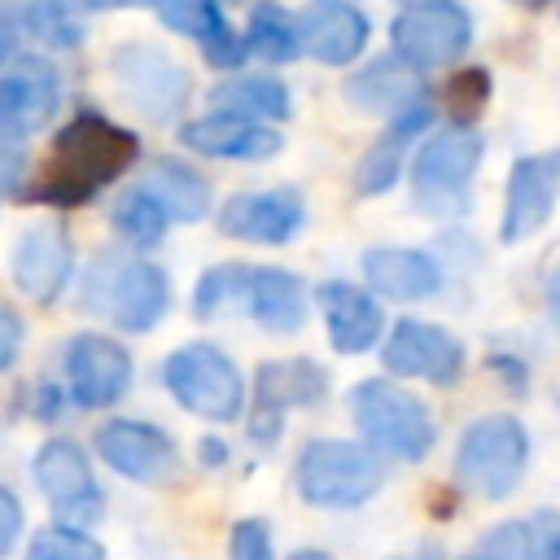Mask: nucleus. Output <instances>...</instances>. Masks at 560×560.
Wrapping results in <instances>:
<instances>
[{"mask_svg":"<svg viewBox=\"0 0 560 560\" xmlns=\"http://www.w3.org/2000/svg\"><path fill=\"white\" fill-rule=\"evenodd\" d=\"M109 228L127 241L131 254H149L162 245L166 228H171V214L158 206V197L144 188V184H131L122 188V197L109 206Z\"/></svg>","mask_w":560,"mask_h":560,"instance_id":"29","label":"nucleus"},{"mask_svg":"<svg viewBox=\"0 0 560 560\" xmlns=\"http://www.w3.org/2000/svg\"><path fill=\"white\" fill-rule=\"evenodd\" d=\"M197 48H201L206 66H214V70H223V74L241 70V61H245V39H241V31L228 22V13H219V18L206 26V35L197 39Z\"/></svg>","mask_w":560,"mask_h":560,"instance_id":"36","label":"nucleus"},{"mask_svg":"<svg viewBox=\"0 0 560 560\" xmlns=\"http://www.w3.org/2000/svg\"><path fill=\"white\" fill-rule=\"evenodd\" d=\"M18 39H22V9L18 0H0V70L18 57Z\"/></svg>","mask_w":560,"mask_h":560,"instance_id":"42","label":"nucleus"},{"mask_svg":"<svg viewBox=\"0 0 560 560\" xmlns=\"http://www.w3.org/2000/svg\"><path fill=\"white\" fill-rule=\"evenodd\" d=\"M22 337H26L22 315H18L13 306L0 302V372H9V368L18 363V354H22Z\"/></svg>","mask_w":560,"mask_h":560,"instance_id":"40","label":"nucleus"},{"mask_svg":"<svg viewBox=\"0 0 560 560\" xmlns=\"http://www.w3.org/2000/svg\"><path fill=\"white\" fill-rule=\"evenodd\" d=\"M219 232L249 245H289L306 223V201L298 188H258V192H232L219 214Z\"/></svg>","mask_w":560,"mask_h":560,"instance_id":"18","label":"nucleus"},{"mask_svg":"<svg viewBox=\"0 0 560 560\" xmlns=\"http://www.w3.org/2000/svg\"><path fill=\"white\" fill-rule=\"evenodd\" d=\"M31 477H35V490L44 494V503L52 508L57 525L92 529L105 516V490L92 472L88 451L74 438H44L31 459Z\"/></svg>","mask_w":560,"mask_h":560,"instance_id":"11","label":"nucleus"},{"mask_svg":"<svg viewBox=\"0 0 560 560\" xmlns=\"http://www.w3.org/2000/svg\"><path fill=\"white\" fill-rule=\"evenodd\" d=\"M241 39H245V57H258L262 66H289V61L302 57L298 22L276 0H262V4L249 9V22H245Z\"/></svg>","mask_w":560,"mask_h":560,"instance_id":"28","label":"nucleus"},{"mask_svg":"<svg viewBox=\"0 0 560 560\" xmlns=\"http://www.w3.org/2000/svg\"><path fill=\"white\" fill-rule=\"evenodd\" d=\"M433 114H438V105L424 101V105L407 109L402 118H394V122L363 149V158L354 162V192H359V197H381V192L398 188V179H402V158H407V149H411L416 136H429V131H433Z\"/></svg>","mask_w":560,"mask_h":560,"instance_id":"25","label":"nucleus"},{"mask_svg":"<svg viewBox=\"0 0 560 560\" xmlns=\"http://www.w3.org/2000/svg\"><path fill=\"white\" fill-rule=\"evenodd\" d=\"M289 560H332V556L319 547H298V551H289Z\"/></svg>","mask_w":560,"mask_h":560,"instance_id":"48","label":"nucleus"},{"mask_svg":"<svg viewBox=\"0 0 560 560\" xmlns=\"http://www.w3.org/2000/svg\"><path fill=\"white\" fill-rule=\"evenodd\" d=\"M472 44V13L459 0H411L389 22V52L429 74L455 66Z\"/></svg>","mask_w":560,"mask_h":560,"instance_id":"9","label":"nucleus"},{"mask_svg":"<svg viewBox=\"0 0 560 560\" xmlns=\"http://www.w3.org/2000/svg\"><path fill=\"white\" fill-rule=\"evenodd\" d=\"M486 140L477 127H433L411 158V201L429 219H464L472 210V179Z\"/></svg>","mask_w":560,"mask_h":560,"instance_id":"6","label":"nucleus"},{"mask_svg":"<svg viewBox=\"0 0 560 560\" xmlns=\"http://www.w3.org/2000/svg\"><path fill=\"white\" fill-rule=\"evenodd\" d=\"M140 184L158 197V206L171 214V223H197V219H206L214 210L210 179L192 162H184V158H171V153L153 158L149 162V175Z\"/></svg>","mask_w":560,"mask_h":560,"instance_id":"27","label":"nucleus"},{"mask_svg":"<svg viewBox=\"0 0 560 560\" xmlns=\"http://www.w3.org/2000/svg\"><path fill=\"white\" fill-rule=\"evenodd\" d=\"M127 4H140V0H74V9H127Z\"/></svg>","mask_w":560,"mask_h":560,"instance_id":"47","label":"nucleus"},{"mask_svg":"<svg viewBox=\"0 0 560 560\" xmlns=\"http://www.w3.org/2000/svg\"><path fill=\"white\" fill-rule=\"evenodd\" d=\"M162 389L197 420L232 424L249 407V385L228 350L214 341H184L162 359Z\"/></svg>","mask_w":560,"mask_h":560,"instance_id":"7","label":"nucleus"},{"mask_svg":"<svg viewBox=\"0 0 560 560\" xmlns=\"http://www.w3.org/2000/svg\"><path fill=\"white\" fill-rule=\"evenodd\" d=\"M228 560H276L271 525L262 516H241L228 525Z\"/></svg>","mask_w":560,"mask_h":560,"instance_id":"37","label":"nucleus"},{"mask_svg":"<svg viewBox=\"0 0 560 560\" xmlns=\"http://www.w3.org/2000/svg\"><path fill=\"white\" fill-rule=\"evenodd\" d=\"M245 276H249V262H214L197 276L192 284V315L197 319H214L223 315L228 306H241V293H245Z\"/></svg>","mask_w":560,"mask_h":560,"instance_id":"32","label":"nucleus"},{"mask_svg":"<svg viewBox=\"0 0 560 560\" xmlns=\"http://www.w3.org/2000/svg\"><path fill=\"white\" fill-rule=\"evenodd\" d=\"M350 420L359 442L381 459L420 464L438 446V420L420 394L389 376H363L350 389Z\"/></svg>","mask_w":560,"mask_h":560,"instance_id":"3","label":"nucleus"},{"mask_svg":"<svg viewBox=\"0 0 560 560\" xmlns=\"http://www.w3.org/2000/svg\"><path fill=\"white\" fill-rule=\"evenodd\" d=\"M79 306L118 332H153L171 311V280L131 249H101L79 276Z\"/></svg>","mask_w":560,"mask_h":560,"instance_id":"2","label":"nucleus"},{"mask_svg":"<svg viewBox=\"0 0 560 560\" xmlns=\"http://www.w3.org/2000/svg\"><path fill=\"white\" fill-rule=\"evenodd\" d=\"M9 276L22 298H31L39 306L57 302L74 276V241H70L66 223L61 219L26 223L9 249Z\"/></svg>","mask_w":560,"mask_h":560,"instance_id":"15","label":"nucleus"},{"mask_svg":"<svg viewBox=\"0 0 560 560\" xmlns=\"http://www.w3.org/2000/svg\"><path fill=\"white\" fill-rule=\"evenodd\" d=\"M61 368H66V398L83 411H109L114 402L127 398L131 381H136V363L131 350L109 337V332H74L61 350Z\"/></svg>","mask_w":560,"mask_h":560,"instance_id":"14","label":"nucleus"},{"mask_svg":"<svg viewBox=\"0 0 560 560\" xmlns=\"http://www.w3.org/2000/svg\"><path fill=\"white\" fill-rule=\"evenodd\" d=\"M328 394V372L298 354V359H267L254 372V407H249V442L271 451L284 433V416L302 407H319Z\"/></svg>","mask_w":560,"mask_h":560,"instance_id":"13","label":"nucleus"},{"mask_svg":"<svg viewBox=\"0 0 560 560\" xmlns=\"http://www.w3.org/2000/svg\"><path fill=\"white\" fill-rule=\"evenodd\" d=\"M22 9V31L35 35L39 44L52 48H74L83 39V22L74 0H18Z\"/></svg>","mask_w":560,"mask_h":560,"instance_id":"31","label":"nucleus"},{"mask_svg":"<svg viewBox=\"0 0 560 560\" xmlns=\"http://www.w3.org/2000/svg\"><path fill=\"white\" fill-rule=\"evenodd\" d=\"M22 529H26V508L18 499V490L0 486V560H9L22 542Z\"/></svg>","mask_w":560,"mask_h":560,"instance_id":"39","label":"nucleus"},{"mask_svg":"<svg viewBox=\"0 0 560 560\" xmlns=\"http://www.w3.org/2000/svg\"><path fill=\"white\" fill-rule=\"evenodd\" d=\"M293 22L302 52L319 66H354L372 35V22L354 0H311Z\"/></svg>","mask_w":560,"mask_h":560,"instance_id":"19","label":"nucleus"},{"mask_svg":"<svg viewBox=\"0 0 560 560\" xmlns=\"http://www.w3.org/2000/svg\"><path fill=\"white\" fill-rule=\"evenodd\" d=\"M241 306L249 311V319L258 328L289 337V332H302V324L311 315V293L298 271L276 267V262H249Z\"/></svg>","mask_w":560,"mask_h":560,"instance_id":"22","label":"nucleus"},{"mask_svg":"<svg viewBox=\"0 0 560 560\" xmlns=\"http://www.w3.org/2000/svg\"><path fill=\"white\" fill-rule=\"evenodd\" d=\"M315 306L324 315V332H328V346L337 354H368L381 346L385 337V311L381 302L354 284V280H324L315 289Z\"/></svg>","mask_w":560,"mask_h":560,"instance_id":"21","label":"nucleus"},{"mask_svg":"<svg viewBox=\"0 0 560 560\" xmlns=\"http://www.w3.org/2000/svg\"><path fill=\"white\" fill-rule=\"evenodd\" d=\"M109 74L118 96L144 118V122H175L192 101V74L158 44L149 39H122L109 52Z\"/></svg>","mask_w":560,"mask_h":560,"instance_id":"8","label":"nucleus"},{"mask_svg":"<svg viewBox=\"0 0 560 560\" xmlns=\"http://www.w3.org/2000/svg\"><path fill=\"white\" fill-rule=\"evenodd\" d=\"M210 114H228V118H245V122H262L276 127L293 114V92L284 88V79L249 70V74H223L210 92Z\"/></svg>","mask_w":560,"mask_h":560,"instance_id":"26","label":"nucleus"},{"mask_svg":"<svg viewBox=\"0 0 560 560\" xmlns=\"http://www.w3.org/2000/svg\"><path fill=\"white\" fill-rule=\"evenodd\" d=\"M534 560H560V516H547V525H534Z\"/></svg>","mask_w":560,"mask_h":560,"instance_id":"43","label":"nucleus"},{"mask_svg":"<svg viewBox=\"0 0 560 560\" xmlns=\"http://www.w3.org/2000/svg\"><path fill=\"white\" fill-rule=\"evenodd\" d=\"M556 197H560V149L516 158L512 171H508V184H503L499 241H503V245L529 241V236L551 219Z\"/></svg>","mask_w":560,"mask_h":560,"instance_id":"17","label":"nucleus"},{"mask_svg":"<svg viewBox=\"0 0 560 560\" xmlns=\"http://www.w3.org/2000/svg\"><path fill=\"white\" fill-rule=\"evenodd\" d=\"M22 560H105V547L96 542L92 529H70V525H44L31 534Z\"/></svg>","mask_w":560,"mask_h":560,"instance_id":"33","label":"nucleus"},{"mask_svg":"<svg viewBox=\"0 0 560 560\" xmlns=\"http://www.w3.org/2000/svg\"><path fill=\"white\" fill-rule=\"evenodd\" d=\"M92 451L101 455V464L109 472H118L122 481L149 486V490H166V486H175L184 477L179 442L162 424H149V420L114 416V420L96 424Z\"/></svg>","mask_w":560,"mask_h":560,"instance_id":"10","label":"nucleus"},{"mask_svg":"<svg viewBox=\"0 0 560 560\" xmlns=\"http://www.w3.org/2000/svg\"><path fill=\"white\" fill-rule=\"evenodd\" d=\"M341 92H346V101L359 114H376V118H389V122L402 118L407 109L433 101L424 74L411 70L407 61H398L394 52H381V57L363 61L359 70H350L346 83H341Z\"/></svg>","mask_w":560,"mask_h":560,"instance_id":"20","label":"nucleus"},{"mask_svg":"<svg viewBox=\"0 0 560 560\" xmlns=\"http://www.w3.org/2000/svg\"><path fill=\"white\" fill-rule=\"evenodd\" d=\"M359 271H363V289L381 302H424L442 289V267L424 254V249H411V245H376L359 258Z\"/></svg>","mask_w":560,"mask_h":560,"instance_id":"23","label":"nucleus"},{"mask_svg":"<svg viewBox=\"0 0 560 560\" xmlns=\"http://www.w3.org/2000/svg\"><path fill=\"white\" fill-rule=\"evenodd\" d=\"M464 560H534V521H494Z\"/></svg>","mask_w":560,"mask_h":560,"instance_id":"34","label":"nucleus"},{"mask_svg":"<svg viewBox=\"0 0 560 560\" xmlns=\"http://www.w3.org/2000/svg\"><path fill=\"white\" fill-rule=\"evenodd\" d=\"M451 472L464 494H477L490 503L512 499L529 472V429L508 411L477 416L472 424H464L455 442Z\"/></svg>","mask_w":560,"mask_h":560,"instance_id":"5","label":"nucleus"},{"mask_svg":"<svg viewBox=\"0 0 560 560\" xmlns=\"http://www.w3.org/2000/svg\"><path fill=\"white\" fill-rule=\"evenodd\" d=\"M61 398H66V389L44 381V385L35 389V407H31V411H35V420H57V416H61Z\"/></svg>","mask_w":560,"mask_h":560,"instance_id":"45","label":"nucleus"},{"mask_svg":"<svg viewBox=\"0 0 560 560\" xmlns=\"http://www.w3.org/2000/svg\"><path fill=\"white\" fill-rule=\"evenodd\" d=\"M486 368L503 381V389H512L516 398H525L529 394V368L516 359V354H508V350H494L490 359H486Z\"/></svg>","mask_w":560,"mask_h":560,"instance_id":"41","label":"nucleus"},{"mask_svg":"<svg viewBox=\"0 0 560 560\" xmlns=\"http://www.w3.org/2000/svg\"><path fill=\"white\" fill-rule=\"evenodd\" d=\"M490 92H494V79L486 66H459L446 74L438 101H442V114H446V127H477V118L486 114L490 105Z\"/></svg>","mask_w":560,"mask_h":560,"instance_id":"30","label":"nucleus"},{"mask_svg":"<svg viewBox=\"0 0 560 560\" xmlns=\"http://www.w3.org/2000/svg\"><path fill=\"white\" fill-rule=\"evenodd\" d=\"M149 9L158 13V22H162L166 31L184 35V39H201L206 26H210L219 13H228L223 0H149Z\"/></svg>","mask_w":560,"mask_h":560,"instance_id":"35","label":"nucleus"},{"mask_svg":"<svg viewBox=\"0 0 560 560\" xmlns=\"http://www.w3.org/2000/svg\"><path fill=\"white\" fill-rule=\"evenodd\" d=\"M521 9H542V4H551V0H516Z\"/></svg>","mask_w":560,"mask_h":560,"instance_id":"50","label":"nucleus"},{"mask_svg":"<svg viewBox=\"0 0 560 560\" xmlns=\"http://www.w3.org/2000/svg\"><path fill=\"white\" fill-rule=\"evenodd\" d=\"M179 140L192 153L219 158V162H267V158H276L284 149V136L276 127L228 118V114H201V118L184 122L179 127Z\"/></svg>","mask_w":560,"mask_h":560,"instance_id":"24","label":"nucleus"},{"mask_svg":"<svg viewBox=\"0 0 560 560\" xmlns=\"http://www.w3.org/2000/svg\"><path fill=\"white\" fill-rule=\"evenodd\" d=\"M61 109V74L44 52H18L0 70V131L35 136Z\"/></svg>","mask_w":560,"mask_h":560,"instance_id":"16","label":"nucleus"},{"mask_svg":"<svg viewBox=\"0 0 560 560\" xmlns=\"http://www.w3.org/2000/svg\"><path fill=\"white\" fill-rule=\"evenodd\" d=\"M136 158H140L136 131H127L122 122H114L96 109H79L70 122L57 127L48 166L18 197L52 206V210H74V206L92 201L105 184L122 179L136 166Z\"/></svg>","mask_w":560,"mask_h":560,"instance_id":"1","label":"nucleus"},{"mask_svg":"<svg viewBox=\"0 0 560 560\" xmlns=\"http://www.w3.org/2000/svg\"><path fill=\"white\" fill-rule=\"evenodd\" d=\"M381 368L389 381H429L438 389H451L468 368V350L451 328L402 315L381 337Z\"/></svg>","mask_w":560,"mask_h":560,"instance_id":"12","label":"nucleus"},{"mask_svg":"<svg viewBox=\"0 0 560 560\" xmlns=\"http://www.w3.org/2000/svg\"><path fill=\"white\" fill-rule=\"evenodd\" d=\"M232 459V446H228V438H219V433H206L201 442H197V464L201 468H223Z\"/></svg>","mask_w":560,"mask_h":560,"instance_id":"44","label":"nucleus"},{"mask_svg":"<svg viewBox=\"0 0 560 560\" xmlns=\"http://www.w3.org/2000/svg\"><path fill=\"white\" fill-rule=\"evenodd\" d=\"M298 499L315 512H354L385 486V459L354 438H311L293 459Z\"/></svg>","mask_w":560,"mask_h":560,"instance_id":"4","label":"nucleus"},{"mask_svg":"<svg viewBox=\"0 0 560 560\" xmlns=\"http://www.w3.org/2000/svg\"><path fill=\"white\" fill-rule=\"evenodd\" d=\"M407 560H442V551H433V547H424V551H416V556H407Z\"/></svg>","mask_w":560,"mask_h":560,"instance_id":"49","label":"nucleus"},{"mask_svg":"<svg viewBox=\"0 0 560 560\" xmlns=\"http://www.w3.org/2000/svg\"><path fill=\"white\" fill-rule=\"evenodd\" d=\"M26 188V144L0 131V201Z\"/></svg>","mask_w":560,"mask_h":560,"instance_id":"38","label":"nucleus"},{"mask_svg":"<svg viewBox=\"0 0 560 560\" xmlns=\"http://www.w3.org/2000/svg\"><path fill=\"white\" fill-rule=\"evenodd\" d=\"M547 319H551V328L560 332V262H556L551 276H547Z\"/></svg>","mask_w":560,"mask_h":560,"instance_id":"46","label":"nucleus"}]
</instances>
